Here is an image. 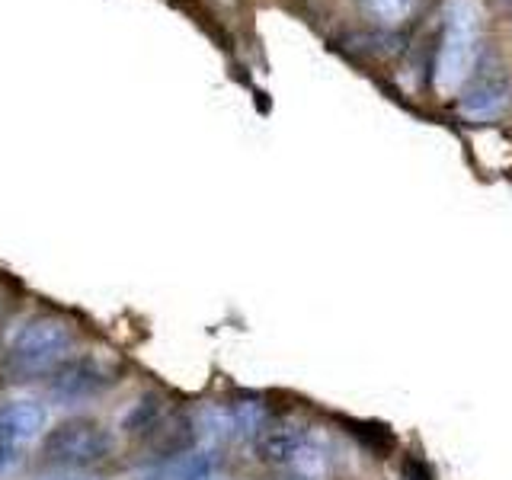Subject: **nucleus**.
<instances>
[{
    "label": "nucleus",
    "mask_w": 512,
    "mask_h": 480,
    "mask_svg": "<svg viewBox=\"0 0 512 480\" xmlns=\"http://www.w3.org/2000/svg\"><path fill=\"white\" fill-rule=\"evenodd\" d=\"M39 480H100L87 471H58V474H48V477H39Z\"/></svg>",
    "instance_id": "nucleus-11"
},
{
    "label": "nucleus",
    "mask_w": 512,
    "mask_h": 480,
    "mask_svg": "<svg viewBox=\"0 0 512 480\" xmlns=\"http://www.w3.org/2000/svg\"><path fill=\"white\" fill-rule=\"evenodd\" d=\"M112 448H116V436H112L109 426L93 420V416H68L58 426L45 429L39 455L52 468L87 471L93 464L106 461Z\"/></svg>",
    "instance_id": "nucleus-2"
},
{
    "label": "nucleus",
    "mask_w": 512,
    "mask_h": 480,
    "mask_svg": "<svg viewBox=\"0 0 512 480\" xmlns=\"http://www.w3.org/2000/svg\"><path fill=\"white\" fill-rule=\"evenodd\" d=\"M74 346V327L58 314H39L29 317L26 324L13 333L7 362L13 372L20 375H36V372H52V368L68 356Z\"/></svg>",
    "instance_id": "nucleus-3"
},
{
    "label": "nucleus",
    "mask_w": 512,
    "mask_h": 480,
    "mask_svg": "<svg viewBox=\"0 0 512 480\" xmlns=\"http://www.w3.org/2000/svg\"><path fill=\"white\" fill-rule=\"evenodd\" d=\"M231 413V429H234V439H247L256 442L260 432L269 426V413L263 400H237V404L228 410Z\"/></svg>",
    "instance_id": "nucleus-9"
},
{
    "label": "nucleus",
    "mask_w": 512,
    "mask_h": 480,
    "mask_svg": "<svg viewBox=\"0 0 512 480\" xmlns=\"http://www.w3.org/2000/svg\"><path fill=\"white\" fill-rule=\"evenodd\" d=\"M413 7H416V0H362V10L384 26L404 23L413 13Z\"/></svg>",
    "instance_id": "nucleus-10"
},
{
    "label": "nucleus",
    "mask_w": 512,
    "mask_h": 480,
    "mask_svg": "<svg viewBox=\"0 0 512 480\" xmlns=\"http://www.w3.org/2000/svg\"><path fill=\"white\" fill-rule=\"evenodd\" d=\"M480 10L474 0H448L445 32L436 58V90L442 96L464 87L480 52Z\"/></svg>",
    "instance_id": "nucleus-1"
},
{
    "label": "nucleus",
    "mask_w": 512,
    "mask_h": 480,
    "mask_svg": "<svg viewBox=\"0 0 512 480\" xmlns=\"http://www.w3.org/2000/svg\"><path fill=\"white\" fill-rule=\"evenodd\" d=\"M48 426V410L42 400L32 397H16L0 404V448H20L42 436Z\"/></svg>",
    "instance_id": "nucleus-5"
},
{
    "label": "nucleus",
    "mask_w": 512,
    "mask_h": 480,
    "mask_svg": "<svg viewBox=\"0 0 512 480\" xmlns=\"http://www.w3.org/2000/svg\"><path fill=\"white\" fill-rule=\"evenodd\" d=\"M509 106V84L503 77L480 74L477 84L461 96V116L468 119H496Z\"/></svg>",
    "instance_id": "nucleus-7"
},
{
    "label": "nucleus",
    "mask_w": 512,
    "mask_h": 480,
    "mask_svg": "<svg viewBox=\"0 0 512 480\" xmlns=\"http://www.w3.org/2000/svg\"><path fill=\"white\" fill-rule=\"evenodd\" d=\"M13 464H16V452H13V448H0V474L10 471Z\"/></svg>",
    "instance_id": "nucleus-12"
},
{
    "label": "nucleus",
    "mask_w": 512,
    "mask_h": 480,
    "mask_svg": "<svg viewBox=\"0 0 512 480\" xmlns=\"http://www.w3.org/2000/svg\"><path fill=\"white\" fill-rule=\"evenodd\" d=\"M311 436H314V429L298 423V420L269 423L260 432V439L253 442L256 445V458H260L263 464H269V468H288Z\"/></svg>",
    "instance_id": "nucleus-6"
},
{
    "label": "nucleus",
    "mask_w": 512,
    "mask_h": 480,
    "mask_svg": "<svg viewBox=\"0 0 512 480\" xmlns=\"http://www.w3.org/2000/svg\"><path fill=\"white\" fill-rule=\"evenodd\" d=\"M160 423H164V397L144 394L138 404H132V410L122 416V432L125 436L148 439Z\"/></svg>",
    "instance_id": "nucleus-8"
},
{
    "label": "nucleus",
    "mask_w": 512,
    "mask_h": 480,
    "mask_svg": "<svg viewBox=\"0 0 512 480\" xmlns=\"http://www.w3.org/2000/svg\"><path fill=\"white\" fill-rule=\"evenodd\" d=\"M112 378V368L93 356V352H80V356H64L52 372H48V394L58 404H80L96 394H103Z\"/></svg>",
    "instance_id": "nucleus-4"
}]
</instances>
